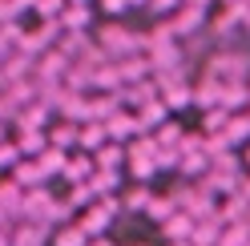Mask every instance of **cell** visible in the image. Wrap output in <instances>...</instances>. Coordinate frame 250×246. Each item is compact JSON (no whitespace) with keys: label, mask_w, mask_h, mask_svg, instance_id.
Returning <instances> with one entry per match:
<instances>
[{"label":"cell","mask_w":250,"mask_h":246,"mask_svg":"<svg viewBox=\"0 0 250 246\" xmlns=\"http://www.w3.org/2000/svg\"><path fill=\"white\" fill-rule=\"evenodd\" d=\"M12 8H17V17H21V12H28V8H37V0H12Z\"/></svg>","instance_id":"d4e9b609"},{"label":"cell","mask_w":250,"mask_h":246,"mask_svg":"<svg viewBox=\"0 0 250 246\" xmlns=\"http://www.w3.org/2000/svg\"><path fill=\"white\" fill-rule=\"evenodd\" d=\"M69 4H93V0H69Z\"/></svg>","instance_id":"1f68e13d"},{"label":"cell","mask_w":250,"mask_h":246,"mask_svg":"<svg viewBox=\"0 0 250 246\" xmlns=\"http://www.w3.org/2000/svg\"><path fill=\"white\" fill-rule=\"evenodd\" d=\"M194 226H198V222L190 218V214L178 210L174 218L162 222V234H166V242H190V238H194Z\"/></svg>","instance_id":"52a82bcc"},{"label":"cell","mask_w":250,"mask_h":246,"mask_svg":"<svg viewBox=\"0 0 250 246\" xmlns=\"http://www.w3.org/2000/svg\"><path fill=\"white\" fill-rule=\"evenodd\" d=\"M49 145H53V149H65V153L81 149V125H77V121H65V117H61L57 125L49 129Z\"/></svg>","instance_id":"277c9868"},{"label":"cell","mask_w":250,"mask_h":246,"mask_svg":"<svg viewBox=\"0 0 250 246\" xmlns=\"http://www.w3.org/2000/svg\"><path fill=\"white\" fill-rule=\"evenodd\" d=\"M242 33H246V37H250V12H246V20H242Z\"/></svg>","instance_id":"83f0119b"},{"label":"cell","mask_w":250,"mask_h":246,"mask_svg":"<svg viewBox=\"0 0 250 246\" xmlns=\"http://www.w3.org/2000/svg\"><path fill=\"white\" fill-rule=\"evenodd\" d=\"M12 20H21L17 8H12V0H0V24H12Z\"/></svg>","instance_id":"cb8c5ba5"},{"label":"cell","mask_w":250,"mask_h":246,"mask_svg":"<svg viewBox=\"0 0 250 246\" xmlns=\"http://www.w3.org/2000/svg\"><path fill=\"white\" fill-rule=\"evenodd\" d=\"M89 24H93V8L89 4H69L61 12V28H65V33H85Z\"/></svg>","instance_id":"30bf717a"},{"label":"cell","mask_w":250,"mask_h":246,"mask_svg":"<svg viewBox=\"0 0 250 246\" xmlns=\"http://www.w3.org/2000/svg\"><path fill=\"white\" fill-rule=\"evenodd\" d=\"M153 194L149 186H142V182H133L129 190H125V202H121V210H149V202H153Z\"/></svg>","instance_id":"ac0fdd59"},{"label":"cell","mask_w":250,"mask_h":246,"mask_svg":"<svg viewBox=\"0 0 250 246\" xmlns=\"http://www.w3.org/2000/svg\"><path fill=\"white\" fill-rule=\"evenodd\" d=\"M8 142V121H0V145Z\"/></svg>","instance_id":"484cf974"},{"label":"cell","mask_w":250,"mask_h":246,"mask_svg":"<svg viewBox=\"0 0 250 246\" xmlns=\"http://www.w3.org/2000/svg\"><path fill=\"white\" fill-rule=\"evenodd\" d=\"M17 149L24 153V158H41L44 149H49V129H17Z\"/></svg>","instance_id":"5b68a950"},{"label":"cell","mask_w":250,"mask_h":246,"mask_svg":"<svg viewBox=\"0 0 250 246\" xmlns=\"http://www.w3.org/2000/svg\"><path fill=\"white\" fill-rule=\"evenodd\" d=\"M49 105H41V101H33V105H24V109L17 113V129H49Z\"/></svg>","instance_id":"9c48e42d"},{"label":"cell","mask_w":250,"mask_h":246,"mask_svg":"<svg viewBox=\"0 0 250 246\" xmlns=\"http://www.w3.org/2000/svg\"><path fill=\"white\" fill-rule=\"evenodd\" d=\"M93 162H97L101 174H121L125 170V145L121 142H109V145H101L97 153H93Z\"/></svg>","instance_id":"8992f818"},{"label":"cell","mask_w":250,"mask_h":246,"mask_svg":"<svg viewBox=\"0 0 250 246\" xmlns=\"http://www.w3.org/2000/svg\"><path fill=\"white\" fill-rule=\"evenodd\" d=\"M93 174H97V162H93V153H85V149H77V153H69V162H65V178L69 186H81V182H89Z\"/></svg>","instance_id":"3957f363"},{"label":"cell","mask_w":250,"mask_h":246,"mask_svg":"<svg viewBox=\"0 0 250 246\" xmlns=\"http://www.w3.org/2000/svg\"><path fill=\"white\" fill-rule=\"evenodd\" d=\"M105 129H109V142L129 145L133 137H142V121H137V113H129V109H117L113 117L105 121Z\"/></svg>","instance_id":"6da1fadb"},{"label":"cell","mask_w":250,"mask_h":246,"mask_svg":"<svg viewBox=\"0 0 250 246\" xmlns=\"http://www.w3.org/2000/svg\"><path fill=\"white\" fill-rule=\"evenodd\" d=\"M242 162H246V165H250V145H246V149H242Z\"/></svg>","instance_id":"f1b7e54d"},{"label":"cell","mask_w":250,"mask_h":246,"mask_svg":"<svg viewBox=\"0 0 250 246\" xmlns=\"http://www.w3.org/2000/svg\"><path fill=\"white\" fill-rule=\"evenodd\" d=\"M222 4H226V8H230V4H246V0H222Z\"/></svg>","instance_id":"f546056e"},{"label":"cell","mask_w":250,"mask_h":246,"mask_svg":"<svg viewBox=\"0 0 250 246\" xmlns=\"http://www.w3.org/2000/svg\"><path fill=\"white\" fill-rule=\"evenodd\" d=\"M230 117H234V113H226L222 105H218V109H206V113H202V133H206V137H210V133H222V129L230 125Z\"/></svg>","instance_id":"d6986e66"},{"label":"cell","mask_w":250,"mask_h":246,"mask_svg":"<svg viewBox=\"0 0 250 246\" xmlns=\"http://www.w3.org/2000/svg\"><path fill=\"white\" fill-rule=\"evenodd\" d=\"M125 8H129V0H101V12H105V17H121Z\"/></svg>","instance_id":"603a6c76"},{"label":"cell","mask_w":250,"mask_h":246,"mask_svg":"<svg viewBox=\"0 0 250 246\" xmlns=\"http://www.w3.org/2000/svg\"><path fill=\"white\" fill-rule=\"evenodd\" d=\"M44 238H49V230L41 222H24L21 230H12V246H44Z\"/></svg>","instance_id":"9a60e30c"},{"label":"cell","mask_w":250,"mask_h":246,"mask_svg":"<svg viewBox=\"0 0 250 246\" xmlns=\"http://www.w3.org/2000/svg\"><path fill=\"white\" fill-rule=\"evenodd\" d=\"M21 162H24V153H21V149H17V142L8 137V142L0 145V170H4V174H12V170L21 165Z\"/></svg>","instance_id":"44dd1931"},{"label":"cell","mask_w":250,"mask_h":246,"mask_svg":"<svg viewBox=\"0 0 250 246\" xmlns=\"http://www.w3.org/2000/svg\"><path fill=\"white\" fill-rule=\"evenodd\" d=\"M89 246H113V242H109V238H93Z\"/></svg>","instance_id":"4316f807"},{"label":"cell","mask_w":250,"mask_h":246,"mask_svg":"<svg viewBox=\"0 0 250 246\" xmlns=\"http://www.w3.org/2000/svg\"><path fill=\"white\" fill-rule=\"evenodd\" d=\"M53 246H89L93 238L81 230V222H69V226H61V230H53V238H49Z\"/></svg>","instance_id":"5bb4252c"},{"label":"cell","mask_w":250,"mask_h":246,"mask_svg":"<svg viewBox=\"0 0 250 246\" xmlns=\"http://www.w3.org/2000/svg\"><path fill=\"white\" fill-rule=\"evenodd\" d=\"M12 182H17L21 190H41L49 178H44V170L37 165V158H24V162L17 165V170H12Z\"/></svg>","instance_id":"ba28073f"},{"label":"cell","mask_w":250,"mask_h":246,"mask_svg":"<svg viewBox=\"0 0 250 246\" xmlns=\"http://www.w3.org/2000/svg\"><path fill=\"white\" fill-rule=\"evenodd\" d=\"M169 109H166V101L162 97H153V101H146L142 109H137V121H142V133H149V129H158V125H166V117Z\"/></svg>","instance_id":"8fae6325"},{"label":"cell","mask_w":250,"mask_h":246,"mask_svg":"<svg viewBox=\"0 0 250 246\" xmlns=\"http://www.w3.org/2000/svg\"><path fill=\"white\" fill-rule=\"evenodd\" d=\"M166 246H194V242H166Z\"/></svg>","instance_id":"4dcf8cb0"},{"label":"cell","mask_w":250,"mask_h":246,"mask_svg":"<svg viewBox=\"0 0 250 246\" xmlns=\"http://www.w3.org/2000/svg\"><path fill=\"white\" fill-rule=\"evenodd\" d=\"M222 93H226V81H218L210 73H202L194 81V105L198 109H218V105H222Z\"/></svg>","instance_id":"7a4b0ae2"},{"label":"cell","mask_w":250,"mask_h":246,"mask_svg":"<svg viewBox=\"0 0 250 246\" xmlns=\"http://www.w3.org/2000/svg\"><path fill=\"white\" fill-rule=\"evenodd\" d=\"M246 242H250V226L246 222H230L222 230V242H218V246H246Z\"/></svg>","instance_id":"ffe728a7"},{"label":"cell","mask_w":250,"mask_h":246,"mask_svg":"<svg viewBox=\"0 0 250 246\" xmlns=\"http://www.w3.org/2000/svg\"><path fill=\"white\" fill-rule=\"evenodd\" d=\"M246 226H250V214H246Z\"/></svg>","instance_id":"d6a6232c"},{"label":"cell","mask_w":250,"mask_h":246,"mask_svg":"<svg viewBox=\"0 0 250 246\" xmlns=\"http://www.w3.org/2000/svg\"><path fill=\"white\" fill-rule=\"evenodd\" d=\"M101 145H109L105 121H85V125H81V149H85V153H97Z\"/></svg>","instance_id":"7c38bea8"},{"label":"cell","mask_w":250,"mask_h":246,"mask_svg":"<svg viewBox=\"0 0 250 246\" xmlns=\"http://www.w3.org/2000/svg\"><path fill=\"white\" fill-rule=\"evenodd\" d=\"M222 137L230 142V149H234V145H250V113H234L230 125L222 129Z\"/></svg>","instance_id":"4fadbf2b"},{"label":"cell","mask_w":250,"mask_h":246,"mask_svg":"<svg viewBox=\"0 0 250 246\" xmlns=\"http://www.w3.org/2000/svg\"><path fill=\"white\" fill-rule=\"evenodd\" d=\"M65 162H69V153L65 149H53V145L37 158V165L44 170V178H61V174H65Z\"/></svg>","instance_id":"e0dca14e"},{"label":"cell","mask_w":250,"mask_h":246,"mask_svg":"<svg viewBox=\"0 0 250 246\" xmlns=\"http://www.w3.org/2000/svg\"><path fill=\"white\" fill-rule=\"evenodd\" d=\"M69 8V0H37V17H44V20H61V12Z\"/></svg>","instance_id":"7402d4cb"},{"label":"cell","mask_w":250,"mask_h":246,"mask_svg":"<svg viewBox=\"0 0 250 246\" xmlns=\"http://www.w3.org/2000/svg\"><path fill=\"white\" fill-rule=\"evenodd\" d=\"M182 137H186V129L178 125V121H166V125L153 129V142H158V149H182Z\"/></svg>","instance_id":"2e32d148"}]
</instances>
